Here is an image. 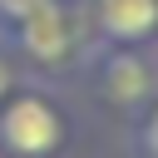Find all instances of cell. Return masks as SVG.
<instances>
[{
  "mask_svg": "<svg viewBox=\"0 0 158 158\" xmlns=\"http://www.w3.org/2000/svg\"><path fill=\"white\" fill-rule=\"evenodd\" d=\"M0 138H5L15 153L40 158V153H49V148L59 143V114H54L44 99L20 94V99H10V104L0 109Z\"/></svg>",
  "mask_w": 158,
  "mask_h": 158,
  "instance_id": "6da1fadb",
  "label": "cell"
},
{
  "mask_svg": "<svg viewBox=\"0 0 158 158\" xmlns=\"http://www.w3.org/2000/svg\"><path fill=\"white\" fill-rule=\"evenodd\" d=\"M109 79H114L109 89H114L118 99H133V94L143 89V69H138V64H123V59H118V64L109 69Z\"/></svg>",
  "mask_w": 158,
  "mask_h": 158,
  "instance_id": "277c9868",
  "label": "cell"
},
{
  "mask_svg": "<svg viewBox=\"0 0 158 158\" xmlns=\"http://www.w3.org/2000/svg\"><path fill=\"white\" fill-rule=\"evenodd\" d=\"M40 5H49V0H0V15H10V20H25V15H35Z\"/></svg>",
  "mask_w": 158,
  "mask_h": 158,
  "instance_id": "5b68a950",
  "label": "cell"
},
{
  "mask_svg": "<svg viewBox=\"0 0 158 158\" xmlns=\"http://www.w3.org/2000/svg\"><path fill=\"white\" fill-rule=\"evenodd\" d=\"M20 40H25V49L40 54V59H59L64 44H69V30H64L59 5L49 0V5H40L35 15H25V20H20Z\"/></svg>",
  "mask_w": 158,
  "mask_h": 158,
  "instance_id": "7a4b0ae2",
  "label": "cell"
},
{
  "mask_svg": "<svg viewBox=\"0 0 158 158\" xmlns=\"http://www.w3.org/2000/svg\"><path fill=\"white\" fill-rule=\"evenodd\" d=\"M99 20L114 40H143L158 25V0H99Z\"/></svg>",
  "mask_w": 158,
  "mask_h": 158,
  "instance_id": "3957f363",
  "label": "cell"
},
{
  "mask_svg": "<svg viewBox=\"0 0 158 158\" xmlns=\"http://www.w3.org/2000/svg\"><path fill=\"white\" fill-rule=\"evenodd\" d=\"M148 148H153V158H158V109H153V118H148Z\"/></svg>",
  "mask_w": 158,
  "mask_h": 158,
  "instance_id": "8992f818",
  "label": "cell"
}]
</instances>
